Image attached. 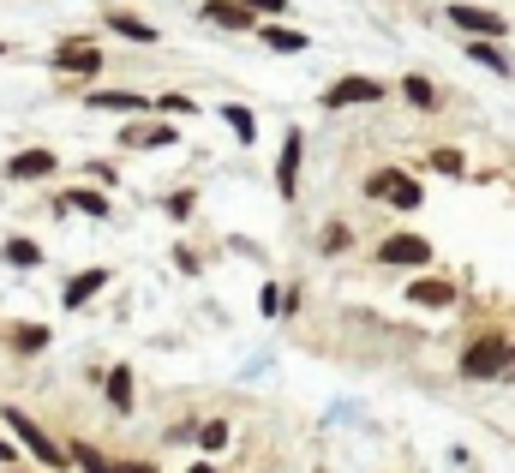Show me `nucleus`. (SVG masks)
<instances>
[{
    "label": "nucleus",
    "instance_id": "nucleus-19",
    "mask_svg": "<svg viewBox=\"0 0 515 473\" xmlns=\"http://www.w3.org/2000/svg\"><path fill=\"white\" fill-rule=\"evenodd\" d=\"M108 408H114V414L132 408V366H114V372H108Z\"/></svg>",
    "mask_w": 515,
    "mask_h": 473
},
{
    "label": "nucleus",
    "instance_id": "nucleus-17",
    "mask_svg": "<svg viewBox=\"0 0 515 473\" xmlns=\"http://www.w3.org/2000/svg\"><path fill=\"white\" fill-rule=\"evenodd\" d=\"M468 54H474V60H480V66H492V72H498V78H504V72H510V60H504V48H498V36H474V42H468Z\"/></svg>",
    "mask_w": 515,
    "mask_h": 473
},
{
    "label": "nucleus",
    "instance_id": "nucleus-9",
    "mask_svg": "<svg viewBox=\"0 0 515 473\" xmlns=\"http://www.w3.org/2000/svg\"><path fill=\"white\" fill-rule=\"evenodd\" d=\"M102 288H108V270H78V276L66 282V294H60V306H66V312H84V306H90V300H96Z\"/></svg>",
    "mask_w": 515,
    "mask_h": 473
},
{
    "label": "nucleus",
    "instance_id": "nucleus-3",
    "mask_svg": "<svg viewBox=\"0 0 515 473\" xmlns=\"http://www.w3.org/2000/svg\"><path fill=\"white\" fill-rule=\"evenodd\" d=\"M6 426L18 432V444H24V450H30V456H36L48 473H60L66 462H72V450H60V444H54V438H48V432H42L30 414H24V408H6Z\"/></svg>",
    "mask_w": 515,
    "mask_h": 473
},
{
    "label": "nucleus",
    "instance_id": "nucleus-13",
    "mask_svg": "<svg viewBox=\"0 0 515 473\" xmlns=\"http://www.w3.org/2000/svg\"><path fill=\"white\" fill-rule=\"evenodd\" d=\"M42 174H54V150H18L6 162V180H42Z\"/></svg>",
    "mask_w": 515,
    "mask_h": 473
},
{
    "label": "nucleus",
    "instance_id": "nucleus-18",
    "mask_svg": "<svg viewBox=\"0 0 515 473\" xmlns=\"http://www.w3.org/2000/svg\"><path fill=\"white\" fill-rule=\"evenodd\" d=\"M402 96H408L414 108H426V114L438 108V84H432V78H420V72H408V78H402Z\"/></svg>",
    "mask_w": 515,
    "mask_h": 473
},
{
    "label": "nucleus",
    "instance_id": "nucleus-4",
    "mask_svg": "<svg viewBox=\"0 0 515 473\" xmlns=\"http://www.w3.org/2000/svg\"><path fill=\"white\" fill-rule=\"evenodd\" d=\"M384 96H390V84H384V78L348 72V78H336V84L324 90V108H366V102H384Z\"/></svg>",
    "mask_w": 515,
    "mask_h": 473
},
{
    "label": "nucleus",
    "instance_id": "nucleus-12",
    "mask_svg": "<svg viewBox=\"0 0 515 473\" xmlns=\"http://www.w3.org/2000/svg\"><path fill=\"white\" fill-rule=\"evenodd\" d=\"M84 102H90V108H108V114H144V108H150L138 90H84Z\"/></svg>",
    "mask_w": 515,
    "mask_h": 473
},
{
    "label": "nucleus",
    "instance_id": "nucleus-28",
    "mask_svg": "<svg viewBox=\"0 0 515 473\" xmlns=\"http://www.w3.org/2000/svg\"><path fill=\"white\" fill-rule=\"evenodd\" d=\"M162 210H168V216H174V222H186V216H192V192H174V198H168V204H162Z\"/></svg>",
    "mask_w": 515,
    "mask_h": 473
},
{
    "label": "nucleus",
    "instance_id": "nucleus-24",
    "mask_svg": "<svg viewBox=\"0 0 515 473\" xmlns=\"http://www.w3.org/2000/svg\"><path fill=\"white\" fill-rule=\"evenodd\" d=\"M222 120H228V126H234V138H246V144H252V138H258V120H252V114H246V108H240V102H228V108H222Z\"/></svg>",
    "mask_w": 515,
    "mask_h": 473
},
{
    "label": "nucleus",
    "instance_id": "nucleus-27",
    "mask_svg": "<svg viewBox=\"0 0 515 473\" xmlns=\"http://www.w3.org/2000/svg\"><path fill=\"white\" fill-rule=\"evenodd\" d=\"M150 108H162V114H198V102H192V96H180V90H168V96H156Z\"/></svg>",
    "mask_w": 515,
    "mask_h": 473
},
{
    "label": "nucleus",
    "instance_id": "nucleus-25",
    "mask_svg": "<svg viewBox=\"0 0 515 473\" xmlns=\"http://www.w3.org/2000/svg\"><path fill=\"white\" fill-rule=\"evenodd\" d=\"M432 168H438V174H450V180H456V174H468L462 150H450V144H444V150H432Z\"/></svg>",
    "mask_w": 515,
    "mask_h": 473
},
{
    "label": "nucleus",
    "instance_id": "nucleus-29",
    "mask_svg": "<svg viewBox=\"0 0 515 473\" xmlns=\"http://www.w3.org/2000/svg\"><path fill=\"white\" fill-rule=\"evenodd\" d=\"M342 246H348V228H342V222H330V228H324V252H342Z\"/></svg>",
    "mask_w": 515,
    "mask_h": 473
},
{
    "label": "nucleus",
    "instance_id": "nucleus-31",
    "mask_svg": "<svg viewBox=\"0 0 515 473\" xmlns=\"http://www.w3.org/2000/svg\"><path fill=\"white\" fill-rule=\"evenodd\" d=\"M6 462H12V444H6V438H0V468H6Z\"/></svg>",
    "mask_w": 515,
    "mask_h": 473
},
{
    "label": "nucleus",
    "instance_id": "nucleus-5",
    "mask_svg": "<svg viewBox=\"0 0 515 473\" xmlns=\"http://www.w3.org/2000/svg\"><path fill=\"white\" fill-rule=\"evenodd\" d=\"M48 66H54V72H72V78H96V72H102V48L84 42V36H72V42H60V48L48 54Z\"/></svg>",
    "mask_w": 515,
    "mask_h": 473
},
{
    "label": "nucleus",
    "instance_id": "nucleus-10",
    "mask_svg": "<svg viewBox=\"0 0 515 473\" xmlns=\"http://www.w3.org/2000/svg\"><path fill=\"white\" fill-rule=\"evenodd\" d=\"M300 150H306V138H300V132H288L282 162H276V186H282V198H294V192H300Z\"/></svg>",
    "mask_w": 515,
    "mask_h": 473
},
{
    "label": "nucleus",
    "instance_id": "nucleus-6",
    "mask_svg": "<svg viewBox=\"0 0 515 473\" xmlns=\"http://www.w3.org/2000/svg\"><path fill=\"white\" fill-rule=\"evenodd\" d=\"M378 264H402V270H426L432 264V240L426 234H390L378 246Z\"/></svg>",
    "mask_w": 515,
    "mask_h": 473
},
{
    "label": "nucleus",
    "instance_id": "nucleus-11",
    "mask_svg": "<svg viewBox=\"0 0 515 473\" xmlns=\"http://www.w3.org/2000/svg\"><path fill=\"white\" fill-rule=\"evenodd\" d=\"M72 462L84 473H156L150 462H108L102 450H90V444H72Z\"/></svg>",
    "mask_w": 515,
    "mask_h": 473
},
{
    "label": "nucleus",
    "instance_id": "nucleus-22",
    "mask_svg": "<svg viewBox=\"0 0 515 473\" xmlns=\"http://www.w3.org/2000/svg\"><path fill=\"white\" fill-rule=\"evenodd\" d=\"M6 264L12 270H36L42 264V246L36 240H6Z\"/></svg>",
    "mask_w": 515,
    "mask_h": 473
},
{
    "label": "nucleus",
    "instance_id": "nucleus-26",
    "mask_svg": "<svg viewBox=\"0 0 515 473\" xmlns=\"http://www.w3.org/2000/svg\"><path fill=\"white\" fill-rule=\"evenodd\" d=\"M198 450H228V426L222 420H210V426H198V438H192Z\"/></svg>",
    "mask_w": 515,
    "mask_h": 473
},
{
    "label": "nucleus",
    "instance_id": "nucleus-7",
    "mask_svg": "<svg viewBox=\"0 0 515 473\" xmlns=\"http://www.w3.org/2000/svg\"><path fill=\"white\" fill-rule=\"evenodd\" d=\"M204 24H216V30H252L258 24V12L246 6V0H204Z\"/></svg>",
    "mask_w": 515,
    "mask_h": 473
},
{
    "label": "nucleus",
    "instance_id": "nucleus-21",
    "mask_svg": "<svg viewBox=\"0 0 515 473\" xmlns=\"http://www.w3.org/2000/svg\"><path fill=\"white\" fill-rule=\"evenodd\" d=\"M66 204H72V210H84V216H108V198H102L96 186H72V192H66Z\"/></svg>",
    "mask_w": 515,
    "mask_h": 473
},
{
    "label": "nucleus",
    "instance_id": "nucleus-2",
    "mask_svg": "<svg viewBox=\"0 0 515 473\" xmlns=\"http://www.w3.org/2000/svg\"><path fill=\"white\" fill-rule=\"evenodd\" d=\"M366 198L396 204V210H420V204H426V186H420L408 168H372V174H366Z\"/></svg>",
    "mask_w": 515,
    "mask_h": 473
},
{
    "label": "nucleus",
    "instance_id": "nucleus-15",
    "mask_svg": "<svg viewBox=\"0 0 515 473\" xmlns=\"http://www.w3.org/2000/svg\"><path fill=\"white\" fill-rule=\"evenodd\" d=\"M6 342H12V354H42L54 336H48V324H12V330H6Z\"/></svg>",
    "mask_w": 515,
    "mask_h": 473
},
{
    "label": "nucleus",
    "instance_id": "nucleus-1",
    "mask_svg": "<svg viewBox=\"0 0 515 473\" xmlns=\"http://www.w3.org/2000/svg\"><path fill=\"white\" fill-rule=\"evenodd\" d=\"M462 378H515V342L480 336L462 348Z\"/></svg>",
    "mask_w": 515,
    "mask_h": 473
},
{
    "label": "nucleus",
    "instance_id": "nucleus-16",
    "mask_svg": "<svg viewBox=\"0 0 515 473\" xmlns=\"http://www.w3.org/2000/svg\"><path fill=\"white\" fill-rule=\"evenodd\" d=\"M108 30H120V36H126V42H156V30H150V24H144V18H132V12H120V6H114V12H108Z\"/></svg>",
    "mask_w": 515,
    "mask_h": 473
},
{
    "label": "nucleus",
    "instance_id": "nucleus-14",
    "mask_svg": "<svg viewBox=\"0 0 515 473\" xmlns=\"http://www.w3.org/2000/svg\"><path fill=\"white\" fill-rule=\"evenodd\" d=\"M408 300H414V306H432V312H444V306H456V288H450V282H438V276H420V282L408 288Z\"/></svg>",
    "mask_w": 515,
    "mask_h": 473
},
{
    "label": "nucleus",
    "instance_id": "nucleus-8",
    "mask_svg": "<svg viewBox=\"0 0 515 473\" xmlns=\"http://www.w3.org/2000/svg\"><path fill=\"white\" fill-rule=\"evenodd\" d=\"M450 24L468 30V36H498V42H504V18L486 12V6H450Z\"/></svg>",
    "mask_w": 515,
    "mask_h": 473
},
{
    "label": "nucleus",
    "instance_id": "nucleus-30",
    "mask_svg": "<svg viewBox=\"0 0 515 473\" xmlns=\"http://www.w3.org/2000/svg\"><path fill=\"white\" fill-rule=\"evenodd\" d=\"M246 6H252L258 18H282V6H288V0H246Z\"/></svg>",
    "mask_w": 515,
    "mask_h": 473
},
{
    "label": "nucleus",
    "instance_id": "nucleus-20",
    "mask_svg": "<svg viewBox=\"0 0 515 473\" xmlns=\"http://www.w3.org/2000/svg\"><path fill=\"white\" fill-rule=\"evenodd\" d=\"M264 42H270L276 54H300V48H306V30H288V24H264Z\"/></svg>",
    "mask_w": 515,
    "mask_h": 473
},
{
    "label": "nucleus",
    "instance_id": "nucleus-32",
    "mask_svg": "<svg viewBox=\"0 0 515 473\" xmlns=\"http://www.w3.org/2000/svg\"><path fill=\"white\" fill-rule=\"evenodd\" d=\"M192 473H216V468H192Z\"/></svg>",
    "mask_w": 515,
    "mask_h": 473
},
{
    "label": "nucleus",
    "instance_id": "nucleus-23",
    "mask_svg": "<svg viewBox=\"0 0 515 473\" xmlns=\"http://www.w3.org/2000/svg\"><path fill=\"white\" fill-rule=\"evenodd\" d=\"M126 144H150V150H168L174 144V126H132Z\"/></svg>",
    "mask_w": 515,
    "mask_h": 473
},
{
    "label": "nucleus",
    "instance_id": "nucleus-33",
    "mask_svg": "<svg viewBox=\"0 0 515 473\" xmlns=\"http://www.w3.org/2000/svg\"><path fill=\"white\" fill-rule=\"evenodd\" d=\"M0 54H6V42H0Z\"/></svg>",
    "mask_w": 515,
    "mask_h": 473
}]
</instances>
